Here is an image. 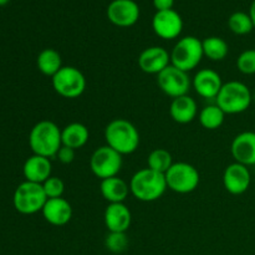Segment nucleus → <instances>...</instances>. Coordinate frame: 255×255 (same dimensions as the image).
I'll use <instances>...</instances> for the list:
<instances>
[{"label": "nucleus", "instance_id": "28", "mask_svg": "<svg viewBox=\"0 0 255 255\" xmlns=\"http://www.w3.org/2000/svg\"><path fill=\"white\" fill-rule=\"evenodd\" d=\"M105 247L109 249L111 253L119 254L122 253L128 247V238H127L126 233H115V232H110L107 234L106 239H105Z\"/></svg>", "mask_w": 255, "mask_h": 255}, {"label": "nucleus", "instance_id": "26", "mask_svg": "<svg viewBox=\"0 0 255 255\" xmlns=\"http://www.w3.org/2000/svg\"><path fill=\"white\" fill-rule=\"evenodd\" d=\"M148 168L158 172V173L166 174V172L171 168L172 164L174 163L172 154L164 148H156L148 154L147 158Z\"/></svg>", "mask_w": 255, "mask_h": 255}, {"label": "nucleus", "instance_id": "17", "mask_svg": "<svg viewBox=\"0 0 255 255\" xmlns=\"http://www.w3.org/2000/svg\"><path fill=\"white\" fill-rule=\"evenodd\" d=\"M105 226L109 232L126 233L132 223V214L125 203H111L104 214Z\"/></svg>", "mask_w": 255, "mask_h": 255}, {"label": "nucleus", "instance_id": "25", "mask_svg": "<svg viewBox=\"0 0 255 255\" xmlns=\"http://www.w3.org/2000/svg\"><path fill=\"white\" fill-rule=\"evenodd\" d=\"M224 119H226V114L217 104L204 106L198 114L199 124L202 125V127L211 131L218 129L223 125Z\"/></svg>", "mask_w": 255, "mask_h": 255}, {"label": "nucleus", "instance_id": "23", "mask_svg": "<svg viewBox=\"0 0 255 255\" xmlns=\"http://www.w3.org/2000/svg\"><path fill=\"white\" fill-rule=\"evenodd\" d=\"M39 71L45 76H55L62 67V59L55 49H44L36 59Z\"/></svg>", "mask_w": 255, "mask_h": 255}, {"label": "nucleus", "instance_id": "5", "mask_svg": "<svg viewBox=\"0 0 255 255\" xmlns=\"http://www.w3.org/2000/svg\"><path fill=\"white\" fill-rule=\"evenodd\" d=\"M203 56L202 40L188 35V36L181 37L172 49L171 65L189 72L201 64Z\"/></svg>", "mask_w": 255, "mask_h": 255}, {"label": "nucleus", "instance_id": "30", "mask_svg": "<svg viewBox=\"0 0 255 255\" xmlns=\"http://www.w3.org/2000/svg\"><path fill=\"white\" fill-rule=\"evenodd\" d=\"M44 187L45 194H46L47 199L50 198H61L62 194L65 192V183L61 178L59 177L51 176L49 179L42 183Z\"/></svg>", "mask_w": 255, "mask_h": 255}, {"label": "nucleus", "instance_id": "33", "mask_svg": "<svg viewBox=\"0 0 255 255\" xmlns=\"http://www.w3.org/2000/svg\"><path fill=\"white\" fill-rule=\"evenodd\" d=\"M249 15H251L252 20H253V24L255 27V0H253V2H252L251 9H249Z\"/></svg>", "mask_w": 255, "mask_h": 255}, {"label": "nucleus", "instance_id": "24", "mask_svg": "<svg viewBox=\"0 0 255 255\" xmlns=\"http://www.w3.org/2000/svg\"><path fill=\"white\" fill-rule=\"evenodd\" d=\"M204 56L211 61H223L229 52V46L224 39L219 36H209L202 41Z\"/></svg>", "mask_w": 255, "mask_h": 255}, {"label": "nucleus", "instance_id": "11", "mask_svg": "<svg viewBox=\"0 0 255 255\" xmlns=\"http://www.w3.org/2000/svg\"><path fill=\"white\" fill-rule=\"evenodd\" d=\"M152 29L161 39H177L183 30V19L174 9L156 11L152 19Z\"/></svg>", "mask_w": 255, "mask_h": 255}, {"label": "nucleus", "instance_id": "20", "mask_svg": "<svg viewBox=\"0 0 255 255\" xmlns=\"http://www.w3.org/2000/svg\"><path fill=\"white\" fill-rule=\"evenodd\" d=\"M169 115L172 120L177 124L187 125L194 121L198 115V107L193 97L184 95V96L173 99L169 106Z\"/></svg>", "mask_w": 255, "mask_h": 255}, {"label": "nucleus", "instance_id": "16", "mask_svg": "<svg viewBox=\"0 0 255 255\" xmlns=\"http://www.w3.org/2000/svg\"><path fill=\"white\" fill-rule=\"evenodd\" d=\"M234 161L244 166H255V132L244 131L237 134L231 144Z\"/></svg>", "mask_w": 255, "mask_h": 255}, {"label": "nucleus", "instance_id": "8", "mask_svg": "<svg viewBox=\"0 0 255 255\" xmlns=\"http://www.w3.org/2000/svg\"><path fill=\"white\" fill-rule=\"evenodd\" d=\"M55 92L65 99H77L86 90V77L77 67L62 66L55 76L51 77Z\"/></svg>", "mask_w": 255, "mask_h": 255}, {"label": "nucleus", "instance_id": "18", "mask_svg": "<svg viewBox=\"0 0 255 255\" xmlns=\"http://www.w3.org/2000/svg\"><path fill=\"white\" fill-rule=\"evenodd\" d=\"M42 217L49 224L62 227L72 218V207L65 198H50L41 211Z\"/></svg>", "mask_w": 255, "mask_h": 255}, {"label": "nucleus", "instance_id": "9", "mask_svg": "<svg viewBox=\"0 0 255 255\" xmlns=\"http://www.w3.org/2000/svg\"><path fill=\"white\" fill-rule=\"evenodd\" d=\"M122 164H124L122 154H120L107 144L95 149L90 158L91 172L101 181L116 177L121 171Z\"/></svg>", "mask_w": 255, "mask_h": 255}, {"label": "nucleus", "instance_id": "13", "mask_svg": "<svg viewBox=\"0 0 255 255\" xmlns=\"http://www.w3.org/2000/svg\"><path fill=\"white\" fill-rule=\"evenodd\" d=\"M252 183L251 171L244 164L234 162L227 166L223 173V186L228 193L233 196L246 193Z\"/></svg>", "mask_w": 255, "mask_h": 255}, {"label": "nucleus", "instance_id": "12", "mask_svg": "<svg viewBox=\"0 0 255 255\" xmlns=\"http://www.w3.org/2000/svg\"><path fill=\"white\" fill-rule=\"evenodd\" d=\"M139 14V6L134 0H112L107 6V17L119 27L133 26Z\"/></svg>", "mask_w": 255, "mask_h": 255}, {"label": "nucleus", "instance_id": "21", "mask_svg": "<svg viewBox=\"0 0 255 255\" xmlns=\"http://www.w3.org/2000/svg\"><path fill=\"white\" fill-rule=\"evenodd\" d=\"M100 192L101 196L104 197L105 201L111 203H125L129 191V184H127L120 177H111V178L102 179L100 183Z\"/></svg>", "mask_w": 255, "mask_h": 255}, {"label": "nucleus", "instance_id": "10", "mask_svg": "<svg viewBox=\"0 0 255 255\" xmlns=\"http://www.w3.org/2000/svg\"><path fill=\"white\" fill-rule=\"evenodd\" d=\"M157 84L163 94L172 99L188 95L192 86V80L188 72L169 65L162 72L157 75Z\"/></svg>", "mask_w": 255, "mask_h": 255}, {"label": "nucleus", "instance_id": "19", "mask_svg": "<svg viewBox=\"0 0 255 255\" xmlns=\"http://www.w3.org/2000/svg\"><path fill=\"white\" fill-rule=\"evenodd\" d=\"M52 164L50 158L46 157L32 154L25 161L22 167L25 181L34 182V183L42 184L46 179L51 177Z\"/></svg>", "mask_w": 255, "mask_h": 255}, {"label": "nucleus", "instance_id": "6", "mask_svg": "<svg viewBox=\"0 0 255 255\" xmlns=\"http://www.w3.org/2000/svg\"><path fill=\"white\" fill-rule=\"evenodd\" d=\"M46 201L47 197L45 194L42 184L29 181L20 183L15 189L14 197H12L14 208L19 213L26 214V216L41 212Z\"/></svg>", "mask_w": 255, "mask_h": 255}, {"label": "nucleus", "instance_id": "7", "mask_svg": "<svg viewBox=\"0 0 255 255\" xmlns=\"http://www.w3.org/2000/svg\"><path fill=\"white\" fill-rule=\"evenodd\" d=\"M167 187L179 194H188L196 191L199 186L201 176L198 169L187 162H177L164 174Z\"/></svg>", "mask_w": 255, "mask_h": 255}, {"label": "nucleus", "instance_id": "32", "mask_svg": "<svg viewBox=\"0 0 255 255\" xmlns=\"http://www.w3.org/2000/svg\"><path fill=\"white\" fill-rule=\"evenodd\" d=\"M174 0H153V6L156 11H166L173 9Z\"/></svg>", "mask_w": 255, "mask_h": 255}, {"label": "nucleus", "instance_id": "27", "mask_svg": "<svg viewBox=\"0 0 255 255\" xmlns=\"http://www.w3.org/2000/svg\"><path fill=\"white\" fill-rule=\"evenodd\" d=\"M228 26L236 35H247L253 31L254 24L249 12L236 11L229 16Z\"/></svg>", "mask_w": 255, "mask_h": 255}, {"label": "nucleus", "instance_id": "2", "mask_svg": "<svg viewBox=\"0 0 255 255\" xmlns=\"http://www.w3.org/2000/svg\"><path fill=\"white\" fill-rule=\"evenodd\" d=\"M168 189L164 174L151 168H142L132 176L129 191L136 199L141 202H154L161 198Z\"/></svg>", "mask_w": 255, "mask_h": 255}, {"label": "nucleus", "instance_id": "14", "mask_svg": "<svg viewBox=\"0 0 255 255\" xmlns=\"http://www.w3.org/2000/svg\"><path fill=\"white\" fill-rule=\"evenodd\" d=\"M171 65V54L162 46H149L138 56V66L143 72L158 75Z\"/></svg>", "mask_w": 255, "mask_h": 255}, {"label": "nucleus", "instance_id": "1", "mask_svg": "<svg viewBox=\"0 0 255 255\" xmlns=\"http://www.w3.org/2000/svg\"><path fill=\"white\" fill-rule=\"evenodd\" d=\"M29 146L32 153L52 158L62 146L61 129L55 122L44 120L35 125L29 133Z\"/></svg>", "mask_w": 255, "mask_h": 255}, {"label": "nucleus", "instance_id": "15", "mask_svg": "<svg viewBox=\"0 0 255 255\" xmlns=\"http://www.w3.org/2000/svg\"><path fill=\"white\" fill-rule=\"evenodd\" d=\"M223 86L221 75L212 69H202L192 79V87L203 99H216Z\"/></svg>", "mask_w": 255, "mask_h": 255}, {"label": "nucleus", "instance_id": "34", "mask_svg": "<svg viewBox=\"0 0 255 255\" xmlns=\"http://www.w3.org/2000/svg\"><path fill=\"white\" fill-rule=\"evenodd\" d=\"M9 1L10 0H0V6H4V5H6Z\"/></svg>", "mask_w": 255, "mask_h": 255}, {"label": "nucleus", "instance_id": "29", "mask_svg": "<svg viewBox=\"0 0 255 255\" xmlns=\"http://www.w3.org/2000/svg\"><path fill=\"white\" fill-rule=\"evenodd\" d=\"M237 67L244 75L255 74V49H248L242 52L237 59Z\"/></svg>", "mask_w": 255, "mask_h": 255}, {"label": "nucleus", "instance_id": "4", "mask_svg": "<svg viewBox=\"0 0 255 255\" xmlns=\"http://www.w3.org/2000/svg\"><path fill=\"white\" fill-rule=\"evenodd\" d=\"M252 92L241 81H228L223 84L216 102L226 115H238L246 112L252 105Z\"/></svg>", "mask_w": 255, "mask_h": 255}, {"label": "nucleus", "instance_id": "22", "mask_svg": "<svg viewBox=\"0 0 255 255\" xmlns=\"http://www.w3.org/2000/svg\"><path fill=\"white\" fill-rule=\"evenodd\" d=\"M89 128L80 122H72L61 129L62 146L70 147L75 151L82 148L89 142Z\"/></svg>", "mask_w": 255, "mask_h": 255}, {"label": "nucleus", "instance_id": "3", "mask_svg": "<svg viewBox=\"0 0 255 255\" xmlns=\"http://www.w3.org/2000/svg\"><path fill=\"white\" fill-rule=\"evenodd\" d=\"M106 144L120 154H131L139 146V133L132 122L125 119H115L105 128Z\"/></svg>", "mask_w": 255, "mask_h": 255}, {"label": "nucleus", "instance_id": "31", "mask_svg": "<svg viewBox=\"0 0 255 255\" xmlns=\"http://www.w3.org/2000/svg\"><path fill=\"white\" fill-rule=\"evenodd\" d=\"M56 158L59 159L62 164L72 163L75 159V149L66 146H61V148H60L59 152L56 153Z\"/></svg>", "mask_w": 255, "mask_h": 255}]
</instances>
